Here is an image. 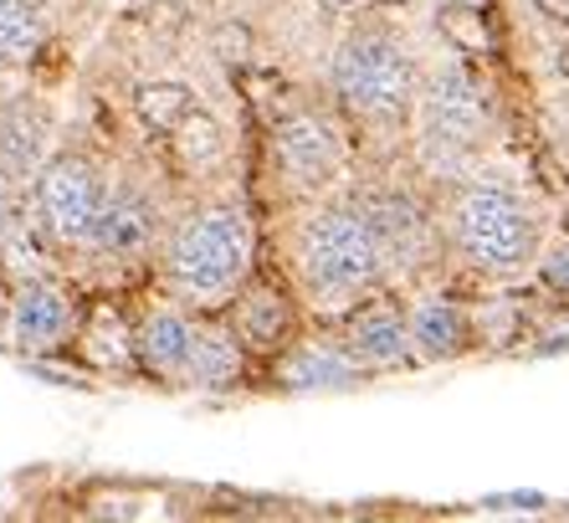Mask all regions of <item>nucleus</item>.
<instances>
[{"label":"nucleus","mask_w":569,"mask_h":523,"mask_svg":"<svg viewBox=\"0 0 569 523\" xmlns=\"http://www.w3.org/2000/svg\"><path fill=\"white\" fill-rule=\"evenodd\" d=\"M292 273H298L303 298L329 318H345L349 308H359L390 283V257H385L380 231H375L370 210L359 206V196L329 200L298 226Z\"/></svg>","instance_id":"nucleus-1"},{"label":"nucleus","mask_w":569,"mask_h":523,"mask_svg":"<svg viewBox=\"0 0 569 523\" xmlns=\"http://www.w3.org/2000/svg\"><path fill=\"white\" fill-rule=\"evenodd\" d=\"M447 247L457 251L467 273L513 283V277L533 273V262H539L543 221L518 190L467 175L447 206Z\"/></svg>","instance_id":"nucleus-2"},{"label":"nucleus","mask_w":569,"mask_h":523,"mask_svg":"<svg viewBox=\"0 0 569 523\" xmlns=\"http://www.w3.org/2000/svg\"><path fill=\"white\" fill-rule=\"evenodd\" d=\"M492 103L472 57L451 52L421 78L416 98V159L431 180H467L477 155L488 149Z\"/></svg>","instance_id":"nucleus-3"},{"label":"nucleus","mask_w":569,"mask_h":523,"mask_svg":"<svg viewBox=\"0 0 569 523\" xmlns=\"http://www.w3.org/2000/svg\"><path fill=\"white\" fill-rule=\"evenodd\" d=\"M329 82L339 108L370 129H400L416 118L421 67H416L411 47L380 21H365L333 47Z\"/></svg>","instance_id":"nucleus-4"},{"label":"nucleus","mask_w":569,"mask_h":523,"mask_svg":"<svg viewBox=\"0 0 569 523\" xmlns=\"http://www.w3.org/2000/svg\"><path fill=\"white\" fill-rule=\"evenodd\" d=\"M247 273H252V216L241 206L221 200V206H206L174 226L170 251H164V277L180 298H237Z\"/></svg>","instance_id":"nucleus-5"},{"label":"nucleus","mask_w":569,"mask_h":523,"mask_svg":"<svg viewBox=\"0 0 569 523\" xmlns=\"http://www.w3.org/2000/svg\"><path fill=\"white\" fill-rule=\"evenodd\" d=\"M267 159H272V175L292 200H313L333 180H345L349 139L329 114L292 103L278 124H267Z\"/></svg>","instance_id":"nucleus-6"},{"label":"nucleus","mask_w":569,"mask_h":523,"mask_svg":"<svg viewBox=\"0 0 569 523\" xmlns=\"http://www.w3.org/2000/svg\"><path fill=\"white\" fill-rule=\"evenodd\" d=\"M103 196H108V185L88 159L82 155H52L37 170L41 231L52 236V241H62V247H88L98 210H103Z\"/></svg>","instance_id":"nucleus-7"},{"label":"nucleus","mask_w":569,"mask_h":523,"mask_svg":"<svg viewBox=\"0 0 569 523\" xmlns=\"http://www.w3.org/2000/svg\"><path fill=\"white\" fill-rule=\"evenodd\" d=\"M359 206L370 210L375 231H380V247L390 257V277L426 273L437 262V251H441L437 221H431V210L406 185H375V190L359 196Z\"/></svg>","instance_id":"nucleus-8"},{"label":"nucleus","mask_w":569,"mask_h":523,"mask_svg":"<svg viewBox=\"0 0 569 523\" xmlns=\"http://www.w3.org/2000/svg\"><path fill=\"white\" fill-rule=\"evenodd\" d=\"M206 318H190L180 308H154L133 328V349H139V369L174 391H200V359H206Z\"/></svg>","instance_id":"nucleus-9"},{"label":"nucleus","mask_w":569,"mask_h":523,"mask_svg":"<svg viewBox=\"0 0 569 523\" xmlns=\"http://www.w3.org/2000/svg\"><path fill=\"white\" fill-rule=\"evenodd\" d=\"M339 339H345V349L355 354V365L365 375H396V369L421 365L411 339V314L400 303L380 298V293L339 318Z\"/></svg>","instance_id":"nucleus-10"},{"label":"nucleus","mask_w":569,"mask_h":523,"mask_svg":"<svg viewBox=\"0 0 569 523\" xmlns=\"http://www.w3.org/2000/svg\"><path fill=\"white\" fill-rule=\"evenodd\" d=\"M72 339H78V298L52 277H27L11 293V349L47 359Z\"/></svg>","instance_id":"nucleus-11"},{"label":"nucleus","mask_w":569,"mask_h":523,"mask_svg":"<svg viewBox=\"0 0 569 523\" xmlns=\"http://www.w3.org/2000/svg\"><path fill=\"white\" fill-rule=\"evenodd\" d=\"M231 328L237 339L247 344V354H262V359H278L292 339H298V303L282 283L272 277H247L231 303Z\"/></svg>","instance_id":"nucleus-12"},{"label":"nucleus","mask_w":569,"mask_h":523,"mask_svg":"<svg viewBox=\"0 0 569 523\" xmlns=\"http://www.w3.org/2000/svg\"><path fill=\"white\" fill-rule=\"evenodd\" d=\"M159 236V210L144 190L133 185H113L103 196V210L93 221V236H88V251L108 262H139Z\"/></svg>","instance_id":"nucleus-13"},{"label":"nucleus","mask_w":569,"mask_h":523,"mask_svg":"<svg viewBox=\"0 0 569 523\" xmlns=\"http://www.w3.org/2000/svg\"><path fill=\"white\" fill-rule=\"evenodd\" d=\"M406 314H411V339H416V359L421 365L462 359L477 344L472 303L451 298V293H421V298L406 303Z\"/></svg>","instance_id":"nucleus-14"},{"label":"nucleus","mask_w":569,"mask_h":523,"mask_svg":"<svg viewBox=\"0 0 569 523\" xmlns=\"http://www.w3.org/2000/svg\"><path fill=\"white\" fill-rule=\"evenodd\" d=\"M272 375H278L282 391H349L365 379V369L355 365V354L345 349V339H292L288 349L272 359Z\"/></svg>","instance_id":"nucleus-15"},{"label":"nucleus","mask_w":569,"mask_h":523,"mask_svg":"<svg viewBox=\"0 0 569 523\" xmlns=\"http://www.w3.org/2000/svg\"><path fill=\"white\" fill-rule=\"evenodd\" d=\"M47 139H52V118H47L41 103H31V98L0 103V170L6 175H16V180L37 175Z\"/></svg>","instance_id":"nucleus-16"},{"label":"nucleus","mask_w":569,"mask_h":523,"mask_svg":"<svg viewBox=\"0 0 569 523\" xmlns=\"http://www.w3.org/2000/svg\"><path fill=\"white\" fill-rule=\"evenodd\" d=\"M133 328L129 318L119 314V308H93V314L78 324V354L88 359V365L98 369H129L139 365V349H133Z\"/></svg>","instance_id":"nucleus-17"},{"label":"nucleus","mask_w":569,"mask_h":523,"mask_svg":"<svg viewBox=\"0 0 569 523\" xmlns=\"http://www.w3.org/2000/svg\"><path fill=\"white\" fill-rule=\"evenodd\" d=\"M47 11L37 0H0V72H16L41 52Z\"/></svg>","instance_id":"nucleus-18"},{"label":"nucleus","mask_w":569,"mask_h":523,"mask_svg":"<svg viewBox=\"0 0 569 523\" xmlns=\"http://www.w3.org/2000/svg\"><path fill=\"white\" fill-rule=\"evenodd\" d=\"M437 31L451 52L472 57V62L498 52V31H492V16L482 11V0H447L437 11Z\"/></svg>","instance_id":"nucleus-19"},{"label":"nucleus","mask_w":569,"mask_h":523,"mask_svg":"<svg viewBox=\"0 0 569 523\" xmlns=\"http://www.w3.org/2000/svg\"><path fill=\"white\" fill-rule=\"evenodd\" d=\"M196 108V92L186 88V82H170V78H159V82H139V92H133V114H139V124H144L149 134H164L170 139L174 124Z\"/></svg>","instance_id":"nucleus-20"},{"label":"nucleus","mask_w":569,"mask_h":523,"mask_svg":"<svg viewBox=\"0 0 569 523\" xmlns=\"http://www.w3.org/2000/svg\"><path fill=\"white\" fill-rule=\"evenodd\" d=\"M170 149L180 165H190V170H200V165H211V159H221L226 149V134H221V118L211 114V108H190L180 124H174L170 134Z\"/></svg>","instance_id":"nucleus-21"},{"label":"nucleus","mask_w":569,"mask_h":523,"mask_svg":"<svg viewBox=\"0 0 569 523\" xmlns=\"http://www.w3.org/2000/svg\"><path fill=\"white\" fill-rule=\"evenodd\" d=\"M237 88L247 92V103H252V114L262 118V124H278V118L292 108V92L282 88V78L267 72V67H257V62L237 67Z\"/></svg>","instance_id":"nucleus-22"},{"label":"nucleus","mask_w":569,"mask_h":523,"mask_svg":"<svg viewBox=\"0 0 569 523\" xmlns=\"http://www.w3.org/2000/svg\"><path fill=\"white\" fill-rule=\"evenodd\" d=\"M472 324H477V344H518V328H523V308L513 298H482L472 303Z\"/></svg>","instance_id":"nucleus-23"},{"label":"nucleus","mask_w":569,"mask_h":523,"mask_svg":"<svg viewBox=\"0 0 569 523\" xmlns=\"http://www.w3.org/2000/svg\"><path fill=\"white\" fill-rule=\"evenodd\" d=\"M533 277H539V288L549 293V298L565 308L569 303V231L549 236L539 251V262H533Z\"/></svg>","instance_id":"nucleus-24"},{"label":"nucleus","mask_w":569,"mask_h":523,"mask_svg":"<svg viewBox=\"0 0 569 523\" xmlns=\"http://www.w3.org/2000/svg\"><path fill=\"white\" fill-rule=\"evenodd\" d=\"M139 21H144L149 37H180V27H186V6L180 0H144V11H139Z\"/></svg>","instance_id":"nucleus-25"},{"label":"nucleus","mask_w":569,"mask_h":523,"mask_svg":"<svg viewBox=\"0 0 569 523\" xmlns=\"http://www.w3.org/2000/svg\"><path fill=\"white\" fill-rule=\"evenodd\" d=\"M216 57H221L231 72H237V67H247V62H252V31L241 27V21L216 27Z\"/></svg>","instance_id":"nucleus-26"},{"label":"nucleus","mask_w":569,"mask_h":523,"mask_svg":"<svg viewBox=\"0 0 569 523\" xmlns=\"http://www.w3.org/2000/svg\"><path fill=\"white\" fill-rule=\"evenodd\" d=\"M21 226V180L0 170V241H11Z\"/></svg>","instance_id":"nucleus-27"},{"label":"nucleus","mask_w":569,"mask_h":523,"mask_svg":"<svg viewBox=\"0 0 569 523\" xmlns=\"http://www.w3.org/2000/svg\"><path fill=\"white\" fill-rule=\"evenodd\" d=\"M144 509V497H98L93 503V513H108V519H139Z\"/></svg>","instance_id":"nucleus-28"},{"label":"nucleus","mask_w":569,"mask_h":523,"mask_svg":"<svg viewBox=\"0 0 569 523\" xmlns=\"http://www.w3.org/2000/svg\"><path fill=\"white\" fill-rule=\"evenodd\" d=\"M539 6L543 21H555V27H569V0H533Z\"/></svg>","instance_id":"nucleus-29"},{"label":"nucleus","mask_w":569,"mask_h":523,"mask_svg":"<svg viewBox=\"0 0 569 523\" xmlns=\"http://www.w3.org/2000/svg\"><path fill=\"white\" fill-rule=\"evenodd\" d=\"M313 6H323L329 16H349V11H359L365 0H313Z\"/></svg>","instance_id":"nucleus-30"},{"label":"nucleus","mask_w":569,"mask_h":523,"mask_svg":"<svg viewBox=\"0 0 569 523\" xmlns=\"http://www.w3.org/2000/svg\"><path fill=\"white\" fill-rule=\"evenodd\" d=\"M559 67H565V72H569V41H565V57H559Z\"/></svg>","instance_id":"nucleus-31"},{"label":"nucleus","mask_w":569,"mask_h":523,"mask_svg":"<svg viewBox=\"0 0 569 523\" xmlns=\"http://www.w3.org/2000/svg\"><path fill=\"white\" fill-rule=\"evenodd\" d=\"M370 6H396V0H370Z\"/></svg>","instance_id":"nucleus-32"},{"label":"nucleus","mask_w":569,"mask_h":523,"mask_svg":"<svg viewBox=\"0 0 569 523\" xmlns=\"http://www.w3.org/2000/svg\"><path fill=\"white\" fill-rule=\"evenodd\" d=\"M565 124H569V118H565Z\"/></svg>","instance_id":"nucleus-33"}]
</instances>
